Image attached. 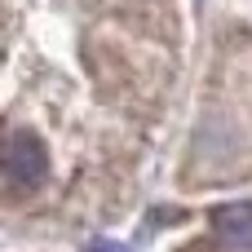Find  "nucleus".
<instances>
[{
	"instance_id": "obj_2",
	"label": "nucleus",
	"mask_w": 252,
	"mask_h": 252,
	"mask_svg": "<svg viewBox=\"0 0 252 252\" xmlns=\"http://www.w3.org/2000/svg\"><path fill=\"white\" fill-rule=\"evenodd\" d=\"M213 230L239 252H252V199L213 208Z\"/></svg>"
},
{
	"instance_id": "obj_1",
	"label": "nucleus",
	"mask_w": 252,
	"mask_h": 252,
	"mask_svg": "<svg viewBox=\"0 0 252 252\" xmlns=\"http://www.w3.org/2000/svg\"><path fill=\"white\" fill-rule=\"evenodd\" d=\"M0 173L13 186H40L49 173V151L35 133L13 128L9 137H0Z\"/></svg>"
},
{
	"instance_id": "obj_3",
	"label": "nucleus",
	"mask_w": 252,
	"mask_h": 252,
	"mask_svg": "<svg viewBox=\"0 0 252 252\" xmlns=\"http://www.w3.org/2000/svg\"><path fill=\"white\" fill-rule=\"evenodd\" d=\"M84 252H128V248H124V244H115V239H89Z\"/></svg>"
}]
</instances>
